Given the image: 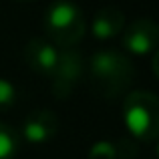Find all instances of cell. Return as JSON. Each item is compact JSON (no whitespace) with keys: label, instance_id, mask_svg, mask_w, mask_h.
Listing matches in <instances>:
<instances>
[{"label":"cell","instance_id":"cell-1","mask_svg":"<svg viewBox=\"0 0 159 159\" xmlns=\"http://www.w3.org/2000/svg\"><path fill=\"white\" fill-rule=\"evenodd\" d=\"M89 83L103 99H117L135 81V65L125 52L101 48L89 58Z\"/></svg>","mask_w":159,"mask_h":159},{"label":"cell","instance_id":"cell-2","mask_svg":"<svg viewBox=\"0 0 159 159\" xmlns=\"http://www.w3.org/2000/svg\"><path fill=\"white\" fill-rule=\"evenodd\" d=\"M43 28L57 48H73L87 32L85 12L73 0H54L44 10Z\"/></svg>","mask_w":159,"mask_h":159},{"label":"cell","instance_id":"cell-3","mask_svg":"<svg viewBox=\"0 0 159 159\" xmlns=\"http://www.w3.org/2000/svg\"><path fill=\"white\" fill-rule=\"evenodd\" d=\"M123 123L133 139L153 143L159 135V99L151 91H131L123 99Z\"/></svg>","mask_w":159,"mask_h":159},{"label":"cell","instance_id":"cell-4","mask_svg":"<svg viewBox=\"0 0 159 159\" xmlns=\"http://www.w3.org/2000/svg\"><path fill=\"white\" fill-rule=\"evenodd\" d=\"M85 73V58L77 48H62L58 51V61L52 70V97L57 101H66L77 89L79 81Z\"/></svg>","mask_w":159,"mask_h":159},{"label":"cell","instance_id":"cell-5","mask_svg":"<svg viewBox=\"0 0 159 159\" xmlns=\"http://www.w3.org/2000/svg\"><path fill=\"white\" fill-rule=\"evenodd\" d=\"M121 32H123L121 44L127 52L143 57V54H153L157 51L159 26L153 18H135Z\"/></svg>","mask_w":159,"mask_h":159},{"label":"cell","instance_id":"cell-6","mask_svg":"<svg viewBox=\"0 0 159 159\" xmlns=\"http://www.w3.org/2000/svg\"><path fill=\"white\" fill-rule=\"evenodd\" d=\"M58 131V117L57 113L48 109H39V111L26 115L20 127V135L30 145H44L57 135Z\"/></svg>","mask_w":159,"mask_h":159},{"label":"cell","instance_id":"cell-7","mask_svg":"<svg viewBox=\"0 0 159 159\" xmlns=\"http://www.w3.org/2000/svg\"><path fill=\"white\" fill-rule=\"evenodd\" d=\"M22 57L30 70L43 75V77H51L58 61V48L44 36H32L24 44Z\"/></svg>","mask_w":159,"mask_h":159},{"label":"cell","instance_id":"cell-8","mask_svg":"<svg viewBox=\"0 0 159 159\" xmlns=\"http://www.w3.org/2000/svg\"><path fill=\"white\" fill-rule=\"evenodd\" d=\"M125 28V14L117 6H103L91 22V34L97 40H111Z\"/></svg>","mask_w":159,"mask_h":159},{"label":"cell","instance_id":"cell-9","mask_svg":"<svg viewBox=\"0 0 159 159\" xmlns=\"http://www.w3.org/2000/svg\"><path fill=\"white\" fill-rule=\"evenodd\" d=\"M20 149V137L10 125L0 121V159H14Z\"/></svg>","mask_w":159,"mask_h":159},{"label":"cell","instance_id":"cell-10","mask_svg":"<svg viewBox=\"0 0 159 159\" xmlns=\"http://www.w3.org/2000/svg\"><path fill=\"white\" fill-rule=\"evenodd\" d=\"M87 159H117V147L111 141H97L91 145Z\"/></svg>","mask_w":159,"mask_h":159},{"label":"cell","instance_id":"cell-11","mask_svg":"<svg viewBox=\"0 0 159 159\" xmlns=\"http://www.w3.org/2000/svg\"><path fill=\"white\" fill-rule=\"evenodd\" d=\"M16 97H18L16 87L8 79H0V111H6V109L14 107Z\"/></svg>","mask_w":159,"mask_h":159},{"label":"cell","instance_id":"cell-12","mask_svg":"<svg viewBox=\"0 0 159 159\" xmlns=\"http://www.w3.org/2000/svg\"><path fill=\"white\" fill-rule=\"evenodd\" d=\"M115 147H117V159H133L137 155V143L131 139H119Z\"/></svg>","mask_w":159,"mask_h":159},{"label":"cell","instance_id":"cell-13","mask_svg":"<svg viewBox=\"0 0 159 159\" xmlns=\"http://www.w3.org/2000/svg\"><path fill=\"white\" fill-rule=\"evenodd\" d=\"M18 2H34V0H18Z\"/></svg>","mask_w":159,"mask_h":159}]
</instances>
